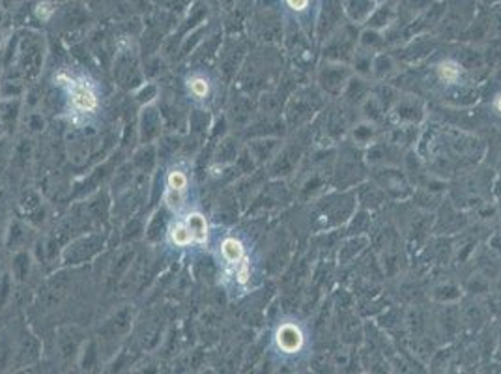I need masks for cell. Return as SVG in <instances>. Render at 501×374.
Returning a JSON list of instances; mask_svg holds the SVG:
<instances>
[{
  "label": "cell",
  "mask_w": 501,
  "mask_h": 374,
  "mask_svg": "<svg viewBox=\"0 0 501 374\" xmlns=\"http://www.w3.org/2000/svg\"><path fill=\"white\" fill-rule=\"evenodd\" d=\"M54 81L59 82L60 87L68 88L71 105H73L77 112L90 114V112L98 109V92H96V88H94V84L88 79H84V77L73 79V77L62 71V73L54 77Z\"/></svg>",
  "instance_id": "cell-1"
},
{
  "label": "cell",
  "mask_w": 501,
  "mask_h": 374,
  "mask_svg": "<svg viewBox=\"0 0 501 374\" xmlns=\"http://www.w3.org/2000/svg\"><path fill=\"white\" fill-rule=\"evenodd\" d=\"M277 345L283 352L286 354H294L301 348L304 345V335H301V329L296 326V324H290L286 322L283 326L277 329Z\"/></svg>",
  "instance_id": "cell-2"
},
{
  "label": "cell",
  "mask_w": 501,
  "mask_h": 374,
  "mask_svg": "<svg viewBox=\"0 0 501 374\" xmlns=\"http://www.w3.org/2000/svg\"><path fill=\"white\" fill-rule=\"evenodd\" d=\"M221 253H223V258H225V262L230 266V268H238L239 264L244 262L245 258V251H244V246H241V241L236 240V238H227V240L221 244Z\"/></svg>",
  "instance_id": "cell-3"
},
{
  "label": "cell",
  "mask_w": 501,
  "mask_h": 374,
  "mask_svg": "<svg viewBox=\"0 0 501 374\" xmlns=\"http://www.w3.org/2000/svg\"><path fill=\"white\" fill-rule=\"evenodd\" d=\"M186 225L193 236V244H206L208 241V223L206 217L198 211H193L186 217Z\"/></svg>",
  "instance_id": "cell-4"
},
{
  "label": "cell",
  "mask_w": 501,
  "mask_h": 374,
  "mask_svg": "<svg viewBox=\"0 0 501 374\" xmlns=\"http://www.w3.org/2000/svg\"><path fill=\"white\" fill-rule=\"evenodd\" d=\"M169 238L178 247H187L193 244V236L189 232V228H187L186 221L172 223L169 228Z\"/></svg>",
  "instance_id": "cell-5"
},
{
  "label": "cell",
  "mask_w": 501,
  "mask_h": 374,
  "mask_svg": "<svg viewBox=\"0 0 501 374\" xmlns=\"http://www.w3.org/2000/svg\"><path fill=\"white\" fill-rule=\"evenodd\" d=\"M187 88L195 100H206L210 94V82L202 75H193L187 79Z\"/></svg>",
  "instance_id": "cell-6"
},
{
  "label": "cell",
  "mask_w": 501,
  "mask_h": 374,
  "mask_svg": "<svg viewBox=\"0 0 501 374\" xmlns=\"http://www.w3.org/2000/svg\"><path fill=\"white\" fill-rule=\"evenodd\" d=\"M438 73H440V79L445 82H449V84H453V82H456L458 79H461V66L456 64V62H453V60H445V62H442V64L438 66Z\"/></svg>",
  "instance_id": "cell-7"
},
{
  "label": "cell",
  "mask_w": 501,
  "mask_h": 374,
  "mask_svg": "<svg viewBox=\"0 0 501 374\" xmlns=\"http://www.w3.org/2000/svg\"><path fill=\"white\" fill-rule=\"evenodd\" d=\"M187 186H189V180L184 170H170L169 176H167V187L170 191H176V193H186Z\"/></svg>",
  "instance_id": "cell-8"
},
{
  "label": "cell",
  "mask_w": 501,
  "mask_h": 374,
  "mask_svg": "<svg viewBox=\"0 0 501 374\" xmlns=\"http://www.w3.org/2000/svg\"><path fill=\"white\" fill-rule=\"evenodd\" d=\"M184 193H176V191H170V189H167V193H165V202H167V206H169L170 210L174 211V214H178V211H181V208H184Z\"/></svg>",
  "instance_id": "cell-9"
},
{
  "label": "cell",
  "mask_w": 501,
  "mask_h": 374,
  "mask_svg": "<svg viewBox=\"0 0 501 374\" xmlns=\"http://www.w3.org/2000/svg\"><path fill=\"white\" fill-rule=\"evenodd\" d=\"M234 274H236V280H238V285L245 287L250 279V266H249V258H245L244 262L239 264L238 268L234 269Z\"/></svg>",
  "instance_id": "cell-10"
},
{
  "label": "cell",
  "mask_w": 501,
  "mask_h": 374,
  "mask_svg": "<svg viewBox=\"0 0 501 374\" xmlns=\"http://www.w3.org/2000/svg\"><path fill=\"white\" fill-rule=\"evenodd\" d=\"M54 13V4L53 2H49V0H43L40 2L38 6H36V15L41 19V21H49V19L53 17Z\"/></svg>",
  "instance_id": "cell-11"
},
{
  "label": "cell",
  "mask_w": 501,
  "mask_h": 374,
  "mask_svg": "<svg viewBox=\"0 0 501 374\" xmlns=\"http://www.w3.org/2000/svg\"><path fill=\"white\" fill-rule=\"evenodd\" d=\"M286 2H288V6H290L292 10H296V12H301V10L309 6V0H286Z\"/></svg>",
  "instance_id": "cell-12"
},
{
  "label": "cell",
  "mask_w": 501,
  "mask_h": 374,
  "mask_svg": "<svg viewBox=\"0 0 501 374\" xmlns=\"http://www.w3.org/2000/svg\"><path fill=\"white\" fill-rule=\"evenodd\" d=\"M495 111L501 112V96H498V98H495Z\"/></svg>",
  "instance_id": "cell-13"
},
{
  "label": "cell",
  "mask_w": 501,
  "mask_h": 374,
  "mask_svg": "<svg viewBox=\"0 0 501 374\" xmlns=\"http://www.w3.org/2000/svg\"><path fill=\"white\" fill-rule=\"evenodd\" d=\"M211 174L219 176V169H217V167H214V169H211Z\"/></svg>",
  "instance_id": "cell-14"
}]
</instances>
